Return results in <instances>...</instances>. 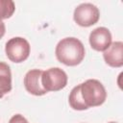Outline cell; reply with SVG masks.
Here are the masks:
<instances>
[{
	"mask_svg": "<svg viewBox=\"0 0 123 123\" xmlns=\"http://www.w3.org/2000/svg\"><path fill=\"white\" fill-rule=\"evenodd\" d=\"M15 11L14 2L12 0H0V22L10 18Z\"/></svg>",
	"mask_w": 123,
	"mask_h": 123,
	"instance_id": "30bf717a",
	"label": "cell"
},
{
	"mask_svg": "<svg viewBox=\"0 0 123 123\" xmlns=\"http://www.w3.org/2000/svg\"><path fill=\"white\" fill-rule=\"evenodd\" d=\"M57 60L67 66H76L80 64L86 55L85 46L82 41L76 37H69L61 39L55 49Z\"/></svg>",
	"mask_w": 123,
	"mask_h": 123,
	"instance_id": "7a4b0ae2",
	"label": "cell"
},
{
	"mask_svg": "<svg viewBox=\"0 0 123 123\" xmlns=\"http://www.w3.org/2000/svg\"><path fill=\"white\" fill-rule=\"evenodd\" d=\"M67 74L60 67H51L42 73L41 84L43 88L49 91H59L67 85Z\"/></svg>",
	"mask_w": 123,
	"mask_h": 123,
	"instance_id": "277c9868",
	"label": "cell"
},
{
	"mask_svg": "<svg viewBox=\"0 0 123 123\" xmlns=\"http://www.w3.org/2000/svg\"><path fill=\"white\" fill-rule=\"evenodd\" d=\"M105 62L111 67H121L123 65V42L114 41L103 52Z\"/></svg>",
	"mask_w": 123,
	"mask_h": 123,
	"instance_id": "ba28073f",
	"label": "cell"
},
{
	"mask_svg": "<svg viewBox=\"0 0 123 123\" xmlns=\"http://www.w3.org/2000/svg\"><path fill=\"white\" fill-rule=\"evenodd\" d=\"M100 18L99 9L91 3H82L74 10L73 19L81 27H90Z\"/></svg>",
	"mask_w": 123,
	"mask_h": 123,
	"instance_id": "5b68a950",
	"label": "cell"
},
{
	"mask_svg": "<svg viewBox=\"0 0 123 123\" xmlns=\"http://www.w3.org/2000/svg\"><path fill=\"white\" fill-rule=\"evenodd\" d=\"M111 34L106 27H98L94 29L88 37L90 47L98 52H104L111 44Z\"/></svg>",
	"mask_w": 123,
	"mask_h": 123,
	"instance_id": "8992f818",
	"label": "cell"
},
{
	"mask_svg": "<svg viewBox=\"0 0 123 123\" xmlns=\"http://www.w3.org/2000/svg\"><path fill=\"white\" fill-rule=\"evenodd\" d=\"M107 91L103 84L96 79H88L74 86L70 91L68 102L75 111H86L105 103Z\"/></svg>",
	"mask_w": 123,
	"mask_h": 123,
	"instance_id": "6da1fadb",
	"label": "cell"
},
{
	"mask_svg": "<svg viewBox=\"0 0 123 123\" xmlns=\"http://www.w3.org/2000/svg\"><path fill=\"white\" fill-rule=\"evenodd\" d=\"M109 123H116V122H109Z\"/></svg>",
	"mask_w": 123,
	"mask_h": 123,
	"instance_id": "4fadbf2b",
	"label": "cell"
},
{
	"mask_svg": "<svg viewBox=\"0 0 123 123\" xmlns=\"http://www.w3.org/2000/svg\"><path fill=\"white\" fill-rule=\"evenodd\" d=\"M9 123H29V122L23 115L17 113L11 117V119L9 120Z\"/></svg>",
	"mask_w": 123,
	"mask_h": 123,
	"instance_id": "8fae6325",
	"label": "cell"
},
{
	"mask_svg": "<svg viewBox=\"0 0 123 123\" xmlns=\"http://www.w3.org/2000/svg\"><path fill=\"white\" fill-rule=\"evenodd\" d=\"M43 70L40 69H31L29 70L24 77V86L25 89L32 95L35 96H42L47 93V91L43 88L41 84Z\"/></svg>",
	"mask_w": 123,
	"mask_h": 123,
	"instance_id": "52a82bcc",
	"label": "cell"
},
{
	"mask_svg": "<svg viewBox=\"0 0 123 123\" xmlns=\"http://www.w3.org/2000/svg\"><path fill=\"white\" fill-rule=\"evenodd\" d=\"M31 46L28 40L21 37L10 38L5 45V53L8 59L14 62L20 63L25 62L30 55Z\"/></svg>",
	"mask_w": 123,
	"mask_h": 123,
	"instance_id": "3957f363",
	"label": "cell"
},
{
	"mask_svg": "<svg viewBox=\"0 0 123 123\" xmlns=\"http://www.w3.org/2000/svg\"><path fill=\"white\" fill-rule=\"evenodd\" d=\"M5 33H6V26H5V23L2 21L0 22V39L4 37Z\"/></svg>",
	"mask_w": 123,
	"mask_h": 123,
	"instance_id": "7c38bea8",
	"label": "cell"
},
{
	"mask_svg": "<svg viewBox=\"0 0 123 123\" xmlns=\"http://www.w3.org/2000/svg\"><path fill=\"white\" fill-rule=\"evenodd\" d=\"M12 85V71L8 63L0 62V99L11 92Z\"/></svg>",
	"mask_w": 123,
	"mask_h": 123,
	"instance_id": "9c48e42d",
	"label": "cell"
}]
</instances>
